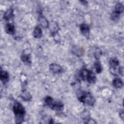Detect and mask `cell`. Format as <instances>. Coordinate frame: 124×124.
<instances>
[{
  "mask_svg": "<svg viewBox=\"0 0 124 124\" xmlns=\"http://www.w3.org/2000/svg\"><path fill=\"white\" fill-rule=\"evenodd\" d=\"M13 110L15 116V121L16 124L22 123L24 120L25 110L22 104L16 101L13 107Z\"/></svg>",
  "mask_w": 124,
  "mask_h": 124,
  "instance_id": "1",
  "label": "cell"
},
{
  "mask_svg": "<svg viewBox=\"0 0 124 124\" xmlns=\"http://www.w3.org/2000/svg\"><path fill=\"white\" fill-rule=\"evenodd\" d=\"M77 97L80 102L91 106H93L95 102V98L91 93L86 91H78L77 93Z\"/></svg>",
  "mask_w": 124,
  "mask_h": 124,
  "instance_id": "2",
  "label": "cell"
},
{
  "mask_svg": "<svg viewBox=\"0 0 124 124\" xmlns=\"http://www.w3.org/2000/svg\"><path fill=\"white\" fill-rule=\"evenodd\" d=\"M45 104L51 109L55 111H62L63 108V104L62 102L55 101L50 96L46 97L45 99Z\"/></svg>",
  "mask_w": 124,
  "mask_h": 124,
  "instance_id": "3",
  "label": "cell"
},
{
  "mask_svg": "<svg viewBox=\"0 0 124 124\" xmlns=\"http://www.w3.org/2000/svg\"><path fill=\"white\" fill-rule=\"evenodd\" d=\"M109 71L113 75H117L118 74V67L119 65V62L116 58H111L109 62Z\"/></svg>",
  "mask_w": 124,
  "mask_h": 124,
  "instance_id": "4",
  "label": "cell"
},
{
  "mask_svg": "<svg viewBox=\"0 0 124 124\" xmlns=\"http://www.w3.org/2000/svg\"><path fill=\"white\" fill-rule=\"evenodd\" d=\"M49 70L53 74H60L62 72V67L56 63H51L49 65Z\"/></svg>",
  "mask_w": 124,
  "mask_h": 124,
  "instance_id": "5",
  "label": "cell"
},
{
  "mask_svg": "<svg viewBox=\"0 0 124 124\" xmlns=\"http://www.w3.org/2000/svg\"><path fill=\"white\" fill-rule=\"evenodd\" d=\"M80 30L81 33L86 38H89L90 35L89 26L85 23H82L80 25Z\"/></svg>",
  "mask_w": 124,
  "mask_h": 124,
  "instance_id": "6",
  "label": "cell"
},
{
  "mask_svg": "<svg viewBox=\"0 0 124 124\" xmlns=\"http://www.w3.org/2000/svg\"><path fill=\"white\" fill-rule=\"evenodd\" d=\"M0 78V80L3 83V84H5L9 81V75L7 71H3L1 69Z\"/></svg>",
  "mask_w": 124,
  "mask_h": 124,
  "instance_id": "7",
  "label": "cell"
},
{
  "mask_svg": "<svg viewBox=\"0 0 124 124\" xmlns=\"http://www.w3.org/2000/svg\"><path fill=\"white\" fill-rule=\"evenodd\" d=\"M86 80H87L90 83H94L96 82V76L92 71L89 70Z\"/></svg>",
  "mask_w": 124,
  "mask_h": 124,
  "instance_id": "8",
  "label": "cell"
},
{
  "mask_svg": "<svg viewBox=\"0 0 124 124\" xmlns=\"http://www.w3.org/2000/svg\"><path fill=\"white\" fill-rule=\"evenodd\" d=\"M14 15L13 13V10L12 8H10L5 12L3 16V18L5 20L9 21L10 19H13L14 17Z\"/></svg>",
  "mask_w": 124,
  "mask_h": 124,
  "instance_id": "9",
  "label": "cell"
},
{
  "mask_svg": "<svg viewBox=\"0 0 124 124\" xmlns=\"http://www.w3.org/2000/svg\"><path fill=\"white\" fill-rule=\"evenodd\" d=\"M39 22L40 23V25L44 28H48L49 26V23L47 20L46 19L45 17H44L42 15H40L39 16Z\"/></svg>",
  "mask_w": 124,
  "mask_h": 124,
  "instance_id": "10",
  "label": "cell"
},
{
  "mask_svg": "<svg viewBox=\"0 0 124 124\" xmlns=\"http://www.w3.org/2000/svg\"><path fill=\"white\" fill-rule=\"evenodd\" d=\"M5 31L7 33L14 34L15 32V28L13 24L8 23L5 26Z\"/></svg>",
  "mask_w": 124,
  "mask_h": 124,
  "instance_id": "11",
  "label": "cell"
},
{
  "mask_svg": "<svg viewBox=\"0 0 124 124\" xmlns=\"http://www.w3.org/2000/svg\"><path fill=\"white\" fill-rule=\"evenodd\" d=\"M112 85L115 88H121L123 86V82L121 79L119 78H115L112 81Z\"/></svg>",
  "mask_w": 124,
  "mask_h": 124,
  "instance_id": "12",
  "label": "cell"
},
{
  "mask_svg": "<svg viewBox=\"0 0 124 124\" xmlns=\"http://www.w3.org/2000/svg\"><path fill=\"white\" fill-rule=\"evenodd\" d=\"M21 59L22 61L27 65H30L31 64V57L30 54L23 53L21 56Z\"/></svg>",
  "mask_w": 124,
  "mask_h": 124,
  "instance_id": "13",
  "label": "cell"
},
{
  "mask_svg": "<svg viewBox=\"0 0 124 124\" xmlns=\"http://www.w3.org/2000/svg\"><path fill=\"white\" fill-rule=\"evenodd\" d=\"M33 35L35 38H40L42 36V31L41 29L38 27H36L33 31Z\"/></svg>",
  "mask_w": 124,
  "mask_h": 124,
  "instance_id": "14",
  "label": "cell"
},
{
  "mask_svg": "<svg viewBox=\"0 0 124 124\" xmlns=\"http://www.w3.org/2000/svg\"><path fill=\"white\" fill-rule=\"evenodd\" d=\"M20 96L24 100L26 101H30L31 99V94L26 90H24L22 92Z\"/></svg>",
  "mask_w": 124,
  "mask_h": 124,
  "instance_id": "15",
  "label": "cell"
},
{
  "mask_svg": "<svg viewBox=\"0 0 124 124\" xmlns=\"http://www.w3.org/2000/svg\"><path fill=\"white\" fill-rule=\"evenodd\" d=\"M124 5L122 3H118L115 5V12L117 13L118 14L120 15V14L122 13L124 11Z\"/></svg>",
  "mask_w": 124,
  "mask_h": 124,
  "instance_id": "16",
  "label": "cell"
},
{
  "mask_svg": "<svg viewBox=\"0 0 124 124\" xmlns=\"http://www.w3.org/2000/svg\"><path fill=\"white\" fill-rule=\"evenodd\" d=\"M88 72L89 70H88L86 68H83L81 70L79 73V76L83 80H86Z\"/></svg>",
  "mask_w": 124,
  "mask_h": 124,
  "instance_id": "17",
  "label": "cell"
},
{
  "mask_svg": "<svg viewBox=\"0 0 124 124\" xmlns=\"http://www.w3.org/2000/svg\"><path fill=\"white\" fill-rule=\"evenodd\" d=\"M94 67L96 73L99 74L102 71V67L101 63L99 61H96L94 63Z\"/></svg>",
  "mask_w": 124,
  "mask_h": 124,
  "instance_id": "18",
  "label": "cell"
},
{
  "mask_svg": "<svg viewBox=\"0 0 124 124\" xmlns=\"http://www.w3.org/2000/svg\"><path fill=\"white\" fill-rule=\"evenodd\" d=\"M72 51H73V53L75 54V55H77V56H80L82 54L81 49L78 47L77 46H75V47H73Z\"/></svg>",
  "mask_w": 124,
  "mask_h": 124,
  "instance_id": "19",
  "label": "cell"
},
{
  "mask_svg": "<svg viewBox=\"0 0 124 124\" xmlns=\"http://www.w3.org/2000/svg\"><path fill=\"white\" fill-rule=\"evenodd\" d=\"M119 17H120V15L118 14L114 11L112 13L111 15V18L112 20H114V21H116L118 20L119 18Z\"/></svg>",
  "mask_w": 124,
  "mask_h": 124,
  "instance_id": "20",
  "label": "cell"
},
{
  "mask_svg": "<svg viewBox=\"0 0 124 124\" xmlns=\"http://www.w3.org/2000/svg\"><path fill=\"white\" fill-rule=\"evenodd\" d=\"M101 50L97 48V49L96 50L95 52H94V54L95 58L96 59H99V58L101 55Z\"/></svg>",
  "mask_w": 124,
  "mask_h": 124,
  "instance_id": "21",
  "label": "cell"
},
{
  "mask_svg": "<svg viewBox=\"0 0 124 124\" xmlns=\"http://www.w3.org/2000/svg\"><path fill=\"white\" fill-rule=\"evenodd\" d=\"M118 74H119L120 75L123 76V74H124V68L123 66H120L119 67L118 69Z\"/></svg>",
  "mask_w": 124,
  "mask_h": 124,
  "instance_id": "22",
  "label": "cell"
},
{
  "mask_svg": "<svg viewBox=\"0 0 124 124\" xmlns=\"http://www.w3.org/2000/svg\"><path fill=\"white\" fill-rule=\"evenodd\" d=\"M119 115H120V117H121V118L122 119V120L124 121V110H121L120 111Z\"/></svg>",
  "mask_w": 124,
  "mask_h": 124,
  "instance_id": "23",
  "label": "cell"
}]
</instances>
